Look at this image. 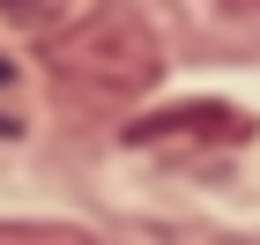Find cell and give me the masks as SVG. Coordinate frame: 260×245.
<instances>
[{
	"label": "cell",
	"instance_id": "obj_1",
	"mask_svg": "<svg viewBox=\"0 0 260 245\" xmlns=\"http://www.w3.org/2000/svg\"><path fill=\"white\" fill-rule=\"evenodd\" d=\"M45 67H52V82H60L75 104H89V112H126V104H141L156 89L164 45H156V30H149L134 8L97 0L82 22H67V30L45 38Z\"/></svg>",
	"mask_w": 260,
	"mask_h": 245
},
{
	"label": "cell",
	"instance_id": "obj_2",
	"mask_svg": "<svg viewBox=\"0 0 260 245\" xmlns=\"http://www.w3.org/2000/svg\"><path fill=\"white\" fill-rule=\"evenodd\" d=\"M193 134H208V142H245L253 119L231 112V104H179V112H156V119L126 126V142H193Z\"/></svg>",
	"mask_w": 260,
	"mask_h": 245
},
{
	"label": "cell",
	"instance_id": "obj_3",
	"mask_svg": "<svg viewBox=\"0 0 260 245\" xmlns=\"http://www.w3.org/2000/svg\"><path fill=\"white\" fill-rule=\"evenodd\" d=\"M89 8H97V0H0V22L22 30V38H52V30L82 22Z\"/></svg>",
	"mask_w": 260,
	"mask_h": 245
},
{
	"label": "cell",
	"instance_id": "obj_4",
	"mask_svg": "<svg viewBox=\"0 0 260 245\" xmlns=\"http://www.w3.org/2000/svg\"><path fill=\"white\" fill-rule=\"evenodd\" d=\"M0 245H89L82 223H22V216H0Z\"/></svg>",
	"mask_w": 260,
	"mask_h": 245
},
{
	"label": "cell",
	"instance_id": "obj_5",
	"mask_svg": "<svg viewBox=\"0 0 260 245\" xmlns=\"http://www.w3.org/2000/svg\"><path fill=\"white\" fill-rule=\"evenodd\" d=\"M8 75H15V67H8V52H0V89H8Z\"/></svg>",
	"mask_w": 260,
	"mask_h": 245
}]
</instances>
